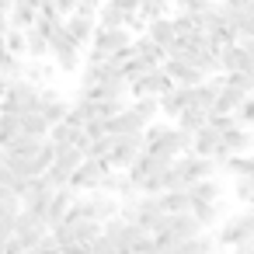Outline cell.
<instances>
[{"label": "cell", "instance_id": "1", "mask_svg": "<svg viewBox=\"0 0 254 254\" xmlns=\"http://www.w3.org/2000/svg\"><path fill=\"white\" fill-rule=\"evenodd\" d=\"M129 42H132V32H129V28H101V25H94V35H91L87 46H91L94 53H101L105 63L115 70V66L126 60Z\"/></svg>", "mask_w": 254, "mask_h": 254}, {"label": "cell", "instance_id": "16", "mask_svg": "<svg viewBox=\"0 0 254 254\" xmlns=\"http://www.w3.org/2000/svg\"><path fill=\"white\" fill-rule=\"evenodd\" d=\"M216 143H219V132H216L212 126H202V129L191 132V150H188V153H195V157H212V153H216Z\"/></svg>", "mask_w": 254, "mask_h": 254}, {"label": "cell", "instance_id": "33", "mask_svg": "<svg viewBox=\"0 0 254 254\" xmlns=\"http://www.w3.org/2000/svg\"><path fill=\"white\" fill-rule=\"evenodd\" d=\"M223 84L251 98V87H254V73H240V70H237V73H223Z\"/></svg>", "mask_w": 254, "mask_h": 254}, {"label": "cell", "instance_id": "3", "mask_svg": "<svg viewBox=\"0 0 254 254\" xmlns=\"http://www.w3.org/2000/svg\"><path fill=\"white\" fill-rule=\"evenodd\" d=\"M254 237V219H251V212H237V216H226L223 219V226L216 230V244L219 247H237V244H244V240H251Z\"/></svg>", "mask_w": 254, "mask_h": 254}, {"label": "cell", "instance_id": "23", "mask_svg": "<svg viewBox=\"0 0 254 254\" xmlns=\"http://www.w3.org/2000/svg\"><path fill=\"white\" fill-rule=\"evenodd\" d=\"M244 98H247V94H240V91H233V87H226V84H223V87L216 91L212 112H223V115H230V112H233V108H237V105H240Z\"/></svg>", "mask_w": 254, "mask_h": 254}, {"label": "cell", "instance_id": "37", "mask_svg": "<svg viewBox=\"0 0 254 254\" xmlns=\"http://www.w3.org/2000/svg\"><path fill=\"white\" fill-rule=\"evenodd\" d=\"M233 195H237V202H251L254 198V178L251 174H244V178H237V185H233Z\"/></svg>", "mask_w": 254, "mask_h": 254}, {"label": "cell", "instance_id": "31", "mask_svg": "<svg viewBox=\"0 0 254 254\" xmlns=\"http://www.w3.org/2000/svg\"><path fill=\"white\" fill-rule=\"evenodd\" d=\"M171 28H174V35H188V32H198L202 25H198V14H191V11H178V14L171 18Z\"/></svg>", "mask_w": 254, "mask_h": 254}, {"label": "cell", "instance_id": "21", "mask_svg": "<svg viewBox=\"0 0 254 254\" xmlns=\"http://www.w3.org/2000/svg\"><path fill=\"white\" fill-rule=\"evenodd\" d=\"M188 212L198 219V226H202V230H209V226H216V223H219V202H191V205H188Z\"/></svg>", "mask_w": 254, "mask_h": 254}, {"label": "cell", "instance_id": "46", "mask_svg": "<svg viewBox=\"0 0 254 254\" xmlns=\"http://www.w3.org/2000/svg\"><path fill=\"white\" fill-rule=\"evenodd\" d=\"M11 7V0H0V11H7Z\"/></svg>", "mask_w": 254, "mask_h": 254}, {"label": "cell", "instance_id": "35", "mask_svg": "<svg viewBox=\"0 0 254 254\" xmlns=\"http://www.w3.org/2000/svg\"><path fill=\"white\" fill-rule=\"evenodd\" d=\"M4 49L11 56H25V32L21 28H7L4 32Z\"/></svg>", "mask_w": 254, "mask_h": 254}, {"label": "cell", "instance_id": "38", "mask_svg": "<svg viewBox=\"0 0 254 254\" xmlns=\"http://www.w3.org/2000/svg\"><path fill=\"white\" fill-rule=\"evenodd\" d=\"M233 119H237V126H244V129L254 122V105H251V98H244V101L233 108Z\"/></svg>", "mask_w": 254, "mask_h": 254}, {"label": "cell", "instance_id": "41", "mask_svg": "<svg viewBox=\"0 0 254 254\" xmlns=\"http://www.w3.org/2000/svg\"><path fill=\"white\" fill-rule=\"evenodd\" d=\"M209 4H212V0H174L178 11H191V14H202Z\"/></svg>", "mask_w": 254, "mask_h": 254}, {"label": "cell", "instance_id": "11", "mask_svg": "<svg viewBox=\"0 0 254 254\" xmlns=\"http://www.w3.org/2000/svg\"><path fill=\"white\" fill-rule=\"evenodd\" d=\"M49 191H53V188H49L42 178H32V181L25 185V191L18 195V198H21V209L32 212V216H42V212H46V202H49Z\"/></svg>", "mask_w": 254, "mask_h": 254}, {"label": "cell", "instance_id": "28", "mask_svg": "<svg viewBox=\"0 0 254 254\" xmlns=\"http://www.w3.org/2000/svg\"><path fill=\"white\" fill-rule=\"evenodd\" d=\"M66 223H70V219H66ZM70 226H73V240H80V244H91V240L101 237V223H98V219H73Z\"/></svg>", "mask_w": 254, "mask_h": 254}, {"label": "cell", "instance_id": "32", "mask_svg": "<svg viewBox=\"0 0 254 254\" xmlns=\"http://www.w3.org/2000/svg\"><path fill=\"white\" fill-rule=\"evenodd\" d=\"M0 77H7V80H18V77H25V60H21V56H11V53H4V56H0Z\"/></svg>", "mask_w": 254, "mask_h": 254}, {"label": "cell", "instance_id": "40", "mask_svg": "<svg viewBox=\"0 0 254 254\" xmlns=\"http://www.w3.org/2000/svg\"><path fill=\"white\" fill-rule=\"evenodd\" d=\"M87 254H115V244L101 233L98 240H91V244H87Z\"/></svg>", "mask_w": 254, "mask_h": 254}, {"label": "cell", "instance_id": "43", "mask_svg": "<svg viewBox=\"0 0 254 254\" xmlns=\"http://www.w3.org/2000/svg\"><path fill=\"white\" fill-rule=\"evenodd\" d=\"M233 254H254V244H251V240H244V244H237V247H233Z\"/></svg>", "mask_w": 254, "mask_h": 254}, {"label": "cell", "instance_id": "4", "mask_svg": "<svg viewBox=\"0 0 254 254\" xmlns=\"http://www.w3.org/2000/svg\"><path fill=\"white\" fill-rule=\"evenodd\" d=\"M143 150V139H139V132H129V136H112V146H108V153H105V164L112 167V171H126L132 160H136V153Z\"/></svg>", "mask_w": 254, "mask_h": 254}, {"label": "cell", "instance_id": "7", "mask_svg": "<svg viewBox=\"0 0 254 254\" xmlns=\"http://www.w3.org/2000/svg\"><path fill=\"white\" fill-rule=\"evenodd\" d=\"M171 164L181 171V181H185V185L202 181V178H212V174H216V167H219L212 157H195V153H181V157H174Z\"/></svg>", "mask_w": 254, "mask_h": 254}, {"label": "cell", "instance_id": "24", "mask_svg": "<svg viewBox=\"0 0 254 254\" xmlns=\"http://www.w3.org/2000/svg\"><path fill=\"white\" fill-rule=\"evenodd\" d=\"M205 115H209V112H202V108H195V105H185V108L178 112V129L195 132V129L205 126Z\"/></svg>", "mask_w": 254, "mask_h": 254}, {"label": "cell", "instance_id": "8", "mask_svg": "<svg viewBox=\"0 0 254 254\" xmlns=\"http://www.w3.org/2000/svg\"><path fill=\"white\" fill-rule=\"evenodd\" d=\"M167 87H174V84H171V77H167L160 66L143 70V73H136V77L129 80V94H132V98H139V94H153V98H157V94H164Z\"/></svg>", "mask_w": 254, "mask_h": 254}, {"label": "cell", "instance_id": "18", "mask_svg": "<svg viewBox=\"0 0 254 254\" xmlns=\"http://www.w3.org/2000/svg\"><path fill=\"white\" fill-rule=\"evenodd\" d=\"M153 198H157L160 212H185V209H188V195H185V188H164V191H157Z\"/></svg>", "mask_w": 254, "mask_h": 254}, {"label": "cell", "instance_id": "25", "mask_svg": "<svg viewBox=\"0 0 254 254\" xmlns=\"http://www.w3.org/2000/svg\"><path fill=\"white\" fill-rule=\"evenodd\" d=\"M25 56H28V60H46V56H49V39L28 28V32H25Z\"/></svg>", "mask_w": 254, "mask_h": 254}, {"label": "cell", "instance_id": "39", "mask_svg": "<svg viewBox=\"0 0 254 254\" xmlns=\"http://www.w3.org/2000/svg\"><path fill=\"white\" fill-rule=\"evenodd\" d=\"M80 129H84V136H87V139H98V136H108V132H105V119H87V122H84Z\"/></svg>", "mask_w": 254, "mask_h": 254}, {"label": "cell", "instance_id": "15", "mask_svg": "<svg viewBox=\"0 0 254 254\" xmlns=\"http://www.w3.org/2000/svg\"><path fill=\"white\" fill-rule=\"evenodd\" d=\"M42 146V136H28V132H18V136H11L4 146H0V150H4L7 157H35V150Z\"/></svg>", "mask_w": 254, "mask_h": 254}, {"label": "cell", "instance_id": "9", "mask_svg": "<svg viewBox=\"0 0 254 254\" xmlns=\"http://www.w3.org/2000/svg\"><path fill=\"white\" fill-rule=\"evenodd\" d=\"M216 66H219V73H237V70L254 73V53H247L240 46H226L216 53Z\"/></svg>", "mask_w": 254, "mask_h": 254}, {"label": "cell", "instance_id": "5", "mask_svg": "<svg viewBox=\"0 0 254 254\" xmlns=\"http://www.w3.org/2000/svg\"><path fill=\"white\" fill-rule=\"evenodd\" d=\"M46 233H49V226H46V219H42V216H32V212H25V209H21V212L11 219V237H14L25 251H28V247H35Z\"/></svg>", "mask_w": 254, "mask_h": 254}, {"label": "cell", "instance_id": "26", "mask_svg": "<svg viewBox=\"0 0 254 254\" xmlns=\"http://www.w3.org/2000/svg\"><path fill=\"white\" fill-rule=\"evenodd\" d=\"M18 126H21V132L42 136V139H46V132H49V122H46L39 112H21V115H18Z\"/></svg>", "mask_w": 254, "mask_h": 254}, {"label": "cell", "instance_id": "20", "mask_svg": "<svg viewBox=\"0 0 254 254\" xmlns=\"http://www.w3.org/2000/svg\"><path fill=\"white\" fill-rule=\"evenodd\" d=\"M129 112H132L143 126H146V122H153V119L160 115V108H157V98H153V94H139V98H132Z\"/></svg>", "mask_w": 254, "mask_h": 254}, {"label": "cell", "instance_id": "2", "mask_svg": "<svg viewBox=\"0 0 254 254\" xmlns=\"http://www.w3.org/2000/svg\"><path fill=\"white\" fill-rule=\"evenodd\" d=\"M84 49L63 32V18L53 25V32H49V60H53V66L60 70V73H77V66L84 63V56H80Z\"/></svg>", "mask_w": 254, "mask_h": 254}, {"label": "cell", "instance_id": "29", "mask_svg": "<svg viewBox=\"0 0 254 254\" xmlns=\"http://www.w3.org/2000/svg\"><path fill=\"white\" fill-rule=\"evenodd\" d=\"M66 112H70V105H66L63 98H53V101H42V105H39V115H42L49 126L63 122V119H66Z\"/></svg>", "mask_w": 254, "mask_h": 254}, {"label": "cell", "instance_id": "6", "mask_svg": "<svg viewBox=\"0 0 254 254\" xmlns=\"http://www.w3.org/2000/svg\"><path fill=\"white\" fill-rule=\"evenodd\" d=\"M105 171H112L105 160H94V157H84L80 164H77V171L70 174V188L73 191H91V188H98L101 185V178H105Z\"/></svg>", "mask_w": 254, "mask_h": 254}, {"label": "cell", "instance_id": "10", "mask_svg": "<svg viewBox=\"0 0 254 254\" xmlns=\"http://www.w3.org/2000/svg\"><path fill=\"white\" fill-rule=\"evenodd\" d=\"M160 70L171 77V84H178V87H195V84H202L205 77H202V70L198 66H191V63H185V60H164L160 63Z\"/></svg>", "mask_w": 254, "mask_h": 254}, {"label": "cell", "instance_id": "22", "mask_svg": "<svg viewBox=\"0 0 254 254\" xmlns=\"http://www.w3.org/2000/svg\"><path fill=\"white\" fill-rule=\"evenodd\" d=\"M35 18H39L35 7H18V4L7 7V28H21V32H28V28L35 25Z\"/></svg>", "mask_w": 254, "mask_h": 254}, {"label": "cell", "instance_id": "36", "mask_svg": "<svg viewBox=\"0 0 254 254\" xmlns=\"http://www.w3.org/2000/svg\"><path fill=\"white\" fill-rule=\"evenodd\" d=\"M21 126H18V115H7V112H0V146H4L11 136H18Z\"/></svg>", "mask_w": 254, "mask_h": 254}, {"label": "cell", "instance_id": "30", "mask_svg": "<svg viewBox=\"0 0 254 254\" xmlns=\"http://www.w3.org/2000/svg\"><path fill=\"white\" fill-rule=\"evenodd\" d=\"M77 70H80V87H94V84L112 70V66H105V63H98V60H87V63H84V66H77Z\"/></svg>", "mask_w": 254, "mask_h": 254}, {"label": "cell", "instance_id": "34", "mask_svg": "<svg viewBox=\"0 0 254 254\" xmlns=\"http://www.w3.org/2000/svg\"><path fill=\"white\" fill-rule=\"evenodd\" d=\"M53 157H56V146H53L49 139H42V146H39V150H35V157H32V171H35V174H42V171L53 164Z\"/></svg>", "mask_w": 254, "mask_h": 254}, {"label": "cell", "instance_id": "13", "mask_svg": "<svg viewBox=\"0 0 254 254\" xmlns=\"http://www.w3.org/2000/svg\"><path fill=\"white\" fill-rule=\"evenodd\" d=\"M94 25H98L94 18H80V14H66V18H63V32H66V35H70V39H73L80 49L91 42V35H94Z\"/></svg>", "mask_w": 254, "mask_h": 254}, {"label": "cell", "instance_id": "27", "mask_svg": "<svg viewBox=\"0 0 254 254\" xmlns=\"http://www.w3.org/2000/svg\"><path fill=\"white\" fill-rule=\"evenodd\" d=\"M219 164H223V167H226V174H233V178H244V174H251V178H254V164H251V157H247V153H230V157H223Z\"/></svg>", "mask_w": 254, "mask_h": 254}, {"label": "cell", "instance_id": "14", "mask_svg": "<svg viewBox=\"0 0 254 254\" xmlns=\"http://www.w3.org/2000/svg\"><path fill=\"white\" fill-rule=\"evenodd\" d=\"M143 32H146V39H150V42H157L164 53H167V46L178 39V35H174V28H171V18H167V14H164V18H150V21L143 25Z\"/></svg>", "mask_w": 254, "mask_h": 254}, {"label": "cell", "instance_id": "12", "mask_svg": "<svg viewBox=\"0 0 254 254\" xmlns=\"http://www.w3.org/2000/svg\"><path fill=\"white\" fill-rule=\"evenodd\" d=\"M185 195H188V205L191 202H219L223 198V185L216 178H202V181L185 185Z\"/></svg>", "mask_w": 254, "mask_h": 254}, {"label": "cell", "instance_id": "17", "mask_svg": "<svg viewBox=\"0 0 254 254\" xmlns=\"http://www.w3.org/2000/svg\"><path fill=\"white\" fill-rule=\"evenodd\" d=\"M53 77H56V66H53V63H42V60H25V80H32L35 87L53 84Z\"/></svg>", "mask_w": 254, "mask_h": 254}, {"label": "cell", "instance_id": "45", "mask_svg": "<svg viewBox=\"0 0 254 254\" xmlns=\"http://www.w3.org/2000/svg\"><path fill=\"white\" fill-rule=\"evenodd\" d=\"M7 84H11L7 77H0V98H4V91H7Z\"/></svg>", "mask_w": 254, "mask_h": 254}, {"label": "cell", "instance_id": "44", "mask_svg": "<svg viewBox=\"0 0 254 254\" xmlns=\"http://www.w3.org/2000/svg\"><path fill=\"white\" fill-rule=\"evenodd\" d=\"M11 4H18V7H39V0H11Z\"/></svg>", "mask_w": 254, "mask_h": 254}, {"label": "cell", "instance_id": "19", "mask_svg": "<svg viewBox=\"0 0 254 254\" xmlns=\"http://www.w3.org/2000/svg\"><path fill=\"white\" fill-rule=\"evenodd\" d=\"M77 136H80V126H70V122H56V126H49V132H46V139H49L56 150H60V146H73Z\"/></svg>", "mask_w": 254, "mask_h": 254}, {"label": "cell", "instance_id": "42", "mask_svg": "<svg viewBox=\"0 0 254 254\" xmlns=\"http://www.w3.org/2000/svg\"><path fill=\"white\" fill-rule=\"evenodd\" d=\"M60 254H87V244H80V240H73V244H63V247H60Z\"/></svg>", "mask_w": 254, "mask_h": 254}]
</instances>
